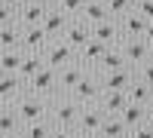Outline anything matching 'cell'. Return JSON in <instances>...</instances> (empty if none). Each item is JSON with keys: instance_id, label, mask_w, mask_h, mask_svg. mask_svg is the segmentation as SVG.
I'll return each instance as SVG.
<instances>
[{"instance_id": "obj_11", "label": "cell", "mask_w": 153, "mask_h": 138, "mask_svg": "<svg viewBox=\"0 0 153 138\" xmlns=\"http://www.w3.org/2000/svg\"><path fill=\"white\" fill-rule=\"evenodd\" d=\"M92 40L104 43V46H117V49H120L126 37L120 34V25L113 22V19H107V22H101V25H92Z\"/></svg>"}, {"instance_id": "obj_21", "label": "cell", "mask_w": 153, "mask_h": 138, "mask_svg": "<svg viewBox=\"0 0 153 138\" xmlns=\"http://www.w3.org/2000/svg\"><path fill=\"white\" fill-rule=\"evenodd\" d=\"M126 98H129V104H141V107H147V104L153 101V89H150V86H144L141 80H132V86L126 89Z\"/></svg>"}, {"instance_id": "obj_16", "label": "cell", "mask_w": 153, "mask_h": 138, "mask_svg": "<svg viewBox=\"0 0 153 138\" xmlns=\"http://www.w3.org/2000/svg\"><path fill=\"white\" fill-rule=\"evenodd\" d=\"M126 104H129L126 92H113V89H104V92H101V98H98V107L104 110V117H120Z\"/></svg>"}, {"instance_id": "obj_28", "label": "cell", "mask_w": 153, "mask_h": 138, "mask_svg": "<svg viewBox=\"0 0 153 138\" xmlns=\"http://www.w3.org/2000/svg\"><path fill=\"white\" fill-rule=\"evenodd\" d=\"M132 6H135V0H104V9H107V16L113 22L123 19L126 12H132Z\"/></svg>"}, {"instance_id": "obj_18", "label": "cell", "mask_w": 153, "mask_h": 138, "mask_svg": "<svg viewBox=\"0 0 153 138\" xmlns=\"http://www.w3.org/2000/svg\"><path fill=\"white\" fill-rule=\"evenodd\" d=\"M104 52H107V46H104V43L89 40V43L80 49V52H76V61H80V65H83L86 71H92V74H95V65L101 61V55H104Z\"/></svg>"}, {"instance_id": "obj_27", "label": "cell", "mask_w": 153, "mask_h": 138, "mask_svg": "<svg viewBox=\"0 0 153 138\" xmlns=\"http://www.w3.org/2000/svg\"><path fill=\"white\" fill-rule=\"evenodd\" d=\"M40 68H43V55H25V58H22V65H19V77L28 83Z\"/></svg>"}, {"instance_id": "obj_24", "label": "cell", "mask_w": 153, "mask_h": 138, "mask_svg": "<svg viewBox=\"0 0 153 138\" xmlns=\"http://www.w3.org/2000/svg\"><path fill=\"white\" fill-rule=\"evenodd\" d=\"M19 43H22V28H19V25H6V28H0V52L19 49Z\"/></svg>"}, {"instance_id": "obj_33", "label": "cell", "mask_w": 153, "mask_h": 138, "mask_svg": "<svg viewBox=\"0 0 153 138\" xmlns=\"http://www.w3.org/2000/svg\"><path fill=\"white\" fill-rule=\"evenodd\" d=\"M6 25H16V12L0 3V28H6Z\"/></svg>"}, {"instance_id": "obj_10", "label": "cell", "mask_w": 153, "mask_h": 138, "mask_svg": "<svg viewBox=\"0 0 153 138\" xmlns=\"http://www.w3.org/2000/svg\"><path fill=\"white\" fill-rule=\"evenodd\" d=\"M120 52H123V61H126V65L135 71L138 65H144V61L150 58V46L141 40V37H138V40H123Z\"/></svg>"}, {"instance_id": "obj_9", "label": "cell", "mask_w": 153, "mask_h": 138, "mask_svg": "<svg viewBox=\"0 0 153 138\" xmlns=\"http://www.w3.org/2000/svg\"><path fill=\"white\" fill-rule=\"evenodd\" d=\"M25 92H28V86H25V80L19 77V74H0V104L3 107H9Z\"/></svg>"}, {"instance_id": "obj_3", "label": "cell", "mask_w": 153, "mask_h": 138, "mask_svg": "<svg viewBox=\"0 0 153 138\" xmlns=\"http://www.w3.org/2000/svg\"><path fill=\"white\" fill-rule=\"evenodd\" d=\"M25 86H28V92L46 98V101H52V98H58V71H52V68L43 65Z\"/></svg>"}, {"instance_id": "obj_31", "label": "cell", "mask_w": 153, "mask_h": 138, "mask_svg": "<svg viewBox=\"0 0 153 138\" xmlns=\"http://www.w3.org/2000/svg\"><path fill=\"white\" fill-rule=\"evenodd\" d=\"M135 80H141L144 86H150V89H153V58H147L144 65L135 68Z\"/></svg>"}, {"instance_id": "obj_6", "label": "cell", "mask_w": 153, "mask_h": 138, "mask_svg": "<svg viewBox=\"0 0 153 138\" xmlns=\"http://www.w3.org/2000/svg\"><path fill=\"white\" fill-rule=\"evenodd\" d=\"M101 123H104V110H101L98 104H89V107H83V110H80L74 132L80 135V138H98Z\"/></svg>"}, {"instance_id": "obj_32", "label": "cell", "mask_w": 153, "mask_h": 138, "mask_svg": "<svg viewBox=\"0 0 153 138\" xmlns=\"http://www.w3.org/2000/svg\"><path fill=\"white\" fill-rule=\"evenodd\" d=\"M138 16H144L147 22H153V0H135V6H132Z\"/></svg>"}, {"instance_id": "obj_22", "label": "cell", "mask_w": 153, "mask_h": 138, "mask_svg": "<svg viewBox=\"0 0 153 138\" xmlns=\"http://www.w3.org/2000/svg\"><path fill=\"white\" fill-rule=\"evenodd\" d=\"M144 117H147V107H141V104H126L123 107V114H120V120H123V126L126 129H138L144 123Z\"/></svg>"}, {"instance_id": "obj_40", "label": "cell", "mask_w": 153, "mask_h": 138, "mask_svg": "<svg viewBox=\"0 0 153 138\" xmlns=\"http://www.w3.org/2000/svg\"><path fill=\"white\" fill-rule=\"evenodd\" d=\"M6 138H25V135H22V129H19V132H12V135H6Z\"/></svg>"}, {"instance_id": "obj_19", "label": "cell", "mask_w": 153, "mask_h": 138, "mask_svg": "<svg viewBox=\"0 0 153 138\" xmlns=\"http://www.w3.org/2000/svg\"><path fill=\"white\" fill-rule=\"evenodd\" d=\"M80 19L92 28V25H101V22H107L110 16H107V9H104V0H86V6H83V12H80Z\"/></svg>"}, {"instance_id": "obj_15", "label": "cell", "mask_w": 153, "mask_h": 138, "mask_svg": "<svg viewBox=\"0 0 153 138\" xmlns=\"http://www.w3.org/2000/svg\"><path fill=\"white\" fill-rule=\"evenodd\" d=\"M71 19L65 16V12H61V9H46V16H43V22H40V28L46 31V37H49V40H58V37H61V31H65V25H68Z\"/></svg>"}, {"instance_id": "obj_36", "label": "cell", "mask_w": 153, "mask_h": 138, "mask_svg": "<svg viewBox=\"0 0 153 138\" xmlns=\"http://www.w3.org/2000/svg\"><path fill=\"white\" fill-rule=\"evenodd\" d=\"M0 3H3V6H9L12 12H19V9H22L25 3H28V0H0Z\"/></svg>"}, {"instance_id": "obj_20", "label": "cell", "mask_w": 153, "mask_h": 138, "mask_svg": "<svg viewBox=\"0 0 153 138\" xmlns=\"http://www.w3.org/2000/svg\"><path fill=\"white\" fill-rule=\"evenodd\" d=\"M120 68H129L123 61V52L117 46H107V52L101 55V61L95 65V74H110V71H120Z\"/></svg>"}, {"instance_id": "obj_2", "label": "cell", "mask_w": 153, "mask_h": 138, "mask_svg": "<svg viewBox=\"0 0 153 138\" xmlns=\"http://www.w3.org/2000/svg\"><path fill=\"white\" fill-rule=\"evenodd\" d=\"M80 104L74 101L71 95H58V98H52L49 101V123L52 126H58V129H74L76 126V117H80Z\"/></svg>"}, {"instance_id": "obj_1", "label": "cell", "mask_w": 153, "mask_h": 138, "mask_svg": "<svg viewBox=\"0 0 153 138\" xmlns=\"http://www.w3.org/2000/svg\"><path fill=\"white\" fill-rule=\"evenodd\" d=\"M12 110H16V117H19V126H28V123H40V120H49V101L40 95H34V92H25L19 95L16 101L9 104Z\"/></svg>"}, {"instance_id": "obj_25", "label": "cell", "mask_w": 153, "mask_h": 138, "mask_svg": "<svg viewBox=\"0 0 153 138\" xmlns=\"http://www.w3.org/2000/svg\"><path fill=\"white\" fill-rule=\"evenodd\" d=\"M25 52L22 49H9V52H0V74H19Z\"/></svg>"}, {"instance_id": "obj_29", "label": "cell", "mask_w": 153, "mask_h": 138, "mask_svg": "<svg viewBox=\"0 0 153 138\" xmlns=\"http://www.w3.org/2000/svg\"><path fill=\"white\" fill-rule=\"evenodd\" d=\"M52 132V123L49 120H40V123H28V126H22V135L25 138H49Z\"/></svg>"}, {"instance_id": "obj_41", "label": "cell", "mask_w": 153, "mask_h": 138, "mask_svg": "<svg viewBox=\"0 0 153 138\" xmlns=\"http://www.w3.org/2000/svg\"><path fill=\"white\" fill-rule=\"evenodd\" d=\"M150 58H153V46H150Z\"/></svg>"}, {"instance_id": "obj_14", "label": "cell", "mask_w": 153, "mask_h": 138, "mask_svg": "<svg viewBox=\"0 0 153 138\" xmlns=\"http://www.w3.org/2000/svg\"><path fill=\"white\" fill-rule=\"evenodd\" d=\"M120 25V34L126 37V40H138V37H144V28H147V19L144 16H138V12H126L123 19H117Z\"/></svg>"}, {"instance_id": "obj_42", "label": "cell", "mask_w": 153, "mask_h": 138, "mask_svg": "<svg viewBox=\"0 0 153 138\" xmlns=\"http://www.w3.org/2000/svg\"><path fill=\"white\" fill-rule=\"evenodd\" d=\"M0 107H3V104H0Z\"/></svg>"}, {"instance_id": "obj_26", "label": "cell", "mask_w": 153, "mask_h": 138, "mask_svg": "<svg viewBox=\"0 0 153 138\" xmlns=\"http://www.w3.org/2000/svg\"><path fill=\"white\" fill-rule=\"evenodd\" d=\"M19 117H16V110L12 107H0V138H6L12 132H19Z\"/></svg>"}, {"instance_id": "obj_5", "label": "cell", "mask_w": 153, "mask_h": 138, "mask_svg": "<svg viewBox=\"0 0 153 138\" xmlns=\"http://www.w3.org/2000/svg\"><path fill=\"white\" fill-rule=\"evenodd\" d=\"M61 43H65L68 49H74V52H80V49L92 40V28L83 22V19H71L68 25H65V31H61V37H58Z\"/></svg>"}, {"instance_id": "obj_8", "label": "cell", "mask_w": 153, "mask_h": 138, "mask_svg": "<svg viewBox=\"0 0 153 138\" xmlns=\"http://www.w3.org/2000/svg\"><path fill=\"white\" fill-rule=\"evenodd\" d=\"M52 43L46 37V31L37 25V28H22V43H19V49L25 55H43L46 52V46Z\"/></svg>"}, {"instance_id": "obj_7", "label": "cell", "mask_w": 153, "mask_h": 138, "mask_svg": "<svg viewBox=\"0 0 153 138\" xmlns=\"http://www.w3.org/2000/svg\"><path fill=\"white\" fill-rule=\"evenodd\" d=\"M76 61V52L74 49H68L61 40H52L46 46V52H43V65L46 68H52V71H61V68H68Z\"/></svg>"}, {"instance_id": "obj_23", "label": "cell", "mask_w": 153, "mask_h": 138, "mask_svg": "<svg viewBox=\"0 0 153 138\" xmlns=\"http://www.w3.org/2000/svg\"><path fill=\"white\" fill-rule=\"evenodd\" d=\"M98 138H129V129L123 126L120 117H104V123L98 129Z\"/></svg>"}, {"instance_id": "obj_37", "label": "cell", "mask_w": 153, "mask_h": 138, "mask_svg": "<svg viewBox=\"0 0 153 138\" xmlns=\"http://www.w3.org/2000/svg\"><path fill=\"white\" fill-rule=\"evenodd\" d=\"M141 40L147 43V46H153V22H147V28H144V37Z\"/></svg>"}, {"instance_id": "obj_35", "label": "cell", "mask_w": 153, "mask_h": 138, "mask_svg": "<svg viewBox=\"0 0 153 138\" xmlns=\"http://www.w3.org/2000/svg\"><path fill=\"white\" fill-rule=\"evenodd\" d=\"M49 138H80L74 129H58V126H52V132H49Z\"/></svg>"}, {"instance_id": "obj_39", "label": "cell", "mask_w": 153, "mask_h": 138, "mask_svg": "<svg viewBox=\"0 0 153 138\" xmlns=\"http://www.w3.org/2000/svg\"><path fill=\"white\" fill-rule=\"evenodd\" d=\"M37 3H43L46 9H52V6H58V0H37Z\"/></svg>"}, {"instance_id": "obj_30", "label": "cell", "mask_w": 153, "mask_h": 138, "mask_svg": "<svg viewBox=\"0 0 153 138\" xmlns=\"http://www.w3.org/2000/svg\"><path fill=\"white\" fill-rule=\"evenodd\" d=\"M83 6H86V0H58V6H55V9H61L68 19H80Z\"/></svg>"}, {"instance_id": "obj_4", "label": "cell", "mask_w": 153, "mask_h": 138, "mask_svg": "<svg viewBox=\"0 0 153 138\" xmlns=\"http://www.w3.org/2000/svg\"><path fill=\"white\" fill-rule=\"evenodd\" d=\"M101 80H98V74H92V71H86L83 74V80L71 89V98L80 107H89V104H98V98H101Z\"/></svg>"}, {"instance_id": "obj_17", "label": "cell", "mask_w": 153, "mask_h": 138, "mask_svg": "<svg viewBox=\"0 0 153 138\" xmlns=\"http://www.w3.org/2000/svg\"><path fill=\"white\" fill-rule=\"evenodd\" d=\"M83 74H86V68L80 65V61H74V65L61 68V71H58V95H71V89L83 80Z\"/></svg>"}, {"instance_id": "obj_34", "label": "cell", "mask_w": 153, "mask_h": 138, "mask_svg": "<svg viewBox=\"0 0 153 138\" xmlns=\"http://www.w3.org/2000/svg\"><path fill=\"white\" fill-rule=\"evenodd\" d=\"M129 138H153V126H147V123H141L138 129L129 132Z\"/></svg>"}, {"instance_id": "obj_38", "label": "cell", "mask_w": 153, "mask_h": 138, "mask_svg": "<svg viewBox=\"0 0 153 138\" xmlns=\"http://www.w3.org/2000/svg\"><path fill=\"white\" fill-rule=\"evenodd\" d=\"M144 123H147V126H153V101L147 104V117H144Z\"/></svg>"}, {"instance_id": "obj_12", "label": "cell", "mask_w": 153, "mask_h": 138, "mask_svg": "<svg viewBox=\"0 0 153 138\" xmlns=\"http://www.w3.org/2000/svg\"><path fill=\"white\" fill-rule=\"evenodd\" d=\"M101 80V89H113V92H126L135 80V71L132 68H120V71H110V74H98Z\"/></svg>"}, {"instance_id": "obj_13", "label": "cell", "mask_w": 153, "mask_h": 138, "mask_svg": "<svg viewBox=\"0 0 153 138\" xmlns=\"http://www.w3.org/2000/svg\"><path fill=\"white\" fill-rule=\"evenodd\" d=\"M43 16H46V6L37 3V0H28V3L16 12V25L19 28H37V25L43 22Z\"/></svg>"}]
</instances>
